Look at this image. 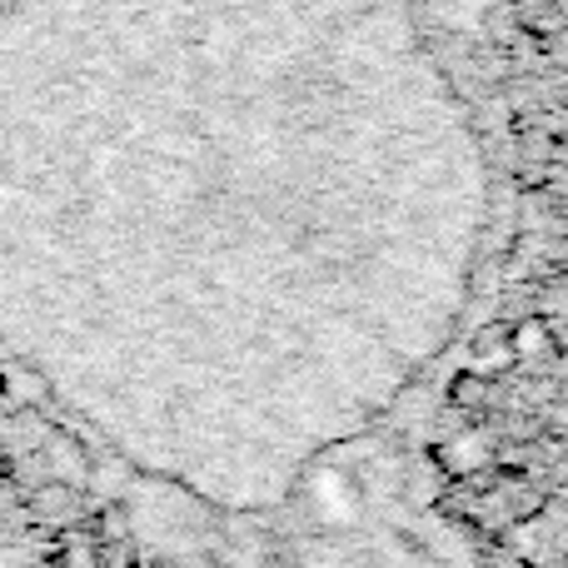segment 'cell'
I'll return each mask as SVG.
<instances>
[{
	"label": "cell",
	"mask_w": 568,
	"mask_h": 568,
	"mask_svg": "<svg viewBox=\"0 0 568 568\" xmlns=\"http://www.w3.org/2000/svg\"><path fill=\"white\" fill-rule=\"evenodd\" d=\"M484 454H489V439H479V434H464V439H454L449 449H444V464H449L454 474H469L474 464H484Z\"/></svg>",
	"instance_id": "cell-1"
},
{
	"label": "cell",
	"mask_w": 568,
	"mask_h": 568,
	"mask_svg": "<svg viewBox=\"0 0 568 568\" xmlns=\"http://www.w3.org/2000/svg\"><path fill=\"white\" fill-rule=\"evenodd\" d=\"M514 349H519V354H539L544 349V324H524L519 339H514Z\"/></svg>",
	"instance_id": "cell-2"
}]
</instances>
